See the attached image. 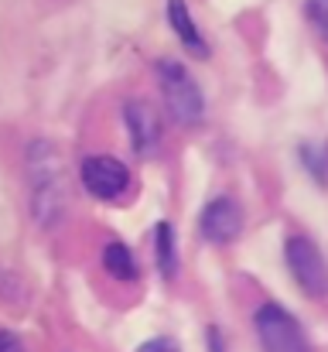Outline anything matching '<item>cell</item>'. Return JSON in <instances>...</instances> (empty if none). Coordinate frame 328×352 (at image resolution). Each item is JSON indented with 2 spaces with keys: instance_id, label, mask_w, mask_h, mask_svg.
<instances>
[{
  "instance_id": "1",
  "label": "cell",
  "mask_w": 328,
  "mask_h": 352,
  "mask_svg": "<svg viewBox=\"0 0 328 352\" xmlns=\"http://www.w3.org/2000/svg\"><path fill=\"white\" fill-rule=\"evenodd\" d=\"M24 171H28V209L41 230H58L69 212V188L62 175L58 147L45 137L24 147Z\"/></svg>"
},
{
  "instance_id": "2",
  "label": "cell",
  "mask_w": 328,
  "mask_h": 352,
  "mask_svg": "<svg viewBox=\"0 0 328 352\" xmlns=\"http://www.w3.org/2000/svg\"><path fill=\"white\" fill-rule=\"evenodd\" d=\"M151 72H154V82H157L168 117L182 130H199L206 123V93H202L199 79L188 72V65L164 55V58H154Z\"/></svg>"
},
{
  "instance_id": "3",
  "label": "cell",
  "mask_w": 328,
  "mask_h": 352,
  "mask_svg": "<svg viewBox=\"0 0 328 352\" xmlns=\"http://www.w3.org/2000/svg\"><path fill=\"white\" fill-rule=\"evenodd\" d=\"M253 336H256V346L260 352H315L301 322L294 318V311L274 298L260 301L253 308Z\"/></svg>"
},
{
  "instance_id": "4",
  "label": "cell",
  "mask_w": 328,
  "mask_h": 352,
  "mask_svg": "<svg viewBox=\"0 0 328 352\" xmlns=\"http://www.w3.org/2000/svg\"><path fill=\"white\" fill-rule=\"evenodd\" d=\"M79 182L86 195H93L103 206H120L133 195V171L116 154H89L79 161Z\"/></svg>"
},
{
  "instance_id": "5",
  "label": "cell",
  "mask_w": 328,
  "mask_h": 352,
  "mask_svg": "<svg viewBox=\"0 0 328 352\" xmlns=\"http://www.w3.org/2000/svg\"><path fill=\"white\" fill-rule=\"evenodd\" d=\"M284 267L305 298L328 301V256L311 236L291 233L284 239Z\"/></svg>"
},
{
  "instance_id": "6",
  "label": "cell",
  "mask_w": 328,
  "mask_h": 352,
  "mask_svg": "<svg viewBox=\"0 0 328 352\" xmlns=\"http://www.w3.org/2000/svg\"><path fill=\"white\" fill-rule=\"evenodd\" d=\"M120 120H123V130H127V144L137 157H154L161 151V140H164V120L157 113V107L151 100H140V96H130L123 100L120 107Z\"/></svg>"
},
{
  "instance_id": "7",
  "label": "cell",
  "mask_w": 328,
  "mask_h": 352,
  "mask_svg": "<svg viewBox=\"0 0 328 352\" xmlns=\"http://www.w3.org/2000/svg\"><path fill=\"white\" fill-rule=\"evenodd\" d=\"M246 230V209L236 195H216L202 206L199 212V236L209 243V246H229L236 243Z\"/></svg>"
},
{
  "instance_id": "8",
  "label": "cell",
  "mask_w": 328,
  "mask_h": 352,
  "mask_svg": "<svg viewBox=\"0 0 328 352\" xmlns=\"http://www.w3.org/2000/svg\"><path fill=\"white\" fill-rule=\"evenodd\" d=\"M164 14H168V24H171L175 38L182 41V48H185L192 58L209 62V58H212V48H209V38L202 34L199 21L192 17L188 0H168V3H164Z\"/></svg>"
},
{
  "instance_id": "9",
  "label": "cell",
  "mask_w": 328,
  "mask_h": 352,
  "mask_svg": "<svg viewBox=\"0 0 328 352\" xmlns=\"http://www.w3.org/2000/svg\"><path fill=\"white\" fill-rule=\"evenodd\" d=\"M100 267L116 284H137L140 280V260L123 239H107L100 246Z\"/></svg>"
},
{
  "instance_id": "10",
  "label": "cell",
  "mask_w": 328,
  "mask_h": 352,
  "mask_svg": "<svg viewBox=\"0 0 328 352\" xmlns=\"http://www.w3.org/2000/svg\"><path fill=\"white\" fill-rule=\"evenodd\" d=\"M151 246H154V267L157 274L171 284L182 274V253H178V233L168 219H157L151 230Z\"/></svg>"
},
{
  "instance_id": "11",
  "label": "cell",
  "mask_w": 328,
  "mask_h": 352,
  "mask_svg": "<svg viewBox=\"0 0 328 352\" xmlns=\"http://www.w3.org/2000/svg\"><path fill=\"white\" fill-rule=\"evenodd\" d=\"M298 161H301V168L308 171V178L318 188H328V144L325 140H305L298 147Z\"/></svg>"
},
{
  "instance_id": "12",
  "label": "cell",
  "mask_w": 328,
  "mask_h": 352,
  "mask_svg": "<svg viewBox=\"0 0 328 352\" xmlns=\"http://www.w3.org/2000/svg\"><path fill=\"white\" fill-rule=\"evenodd\" d=\"M305 21L315 31V38L328 45V0H305Z\"/></svg>"
},
{
  "instance_id": "13",
  "label": "cell",
  "mask_w": 328,
  "mask_h": 352,
  "mask_svg": "<svg viewBox=\"0 0 328 352\" xmlns=\"http://www.w3.org/2000/svg\"><path fill=\"white\" fill-rule=\"evenodd\" d=\"M206 352H229L226 336H222V329H219V325H209V329H206Z\"/></svg>"
},
{
  "instance_id": "14",
  "label": "cell",
  "mask_w": 328,
  "mask_h": 352,
  "mask_svg": "<svg viewBox=\"0 0 328 352\" xmlns=\"http://www.w3.org/2000/svg\"><path fill=\"white\" fill-rule=\"evenodd\" d=\"M137 352H182V349H178L175 339H147V342L137 346Z\"/></svg>"
},
{
  "instance_id": "15",
  "label": "cell",
  "mask_w": 328,
  "mask_h": 352,
  "mask_svg": "<svg viewBox=\"0 0 328 352\" xmlns=\"http://www.w3.org/2000/svg\"><path fill=\"white\" fill-rule=\"evenodd\" d=\"M0 352H28V349H24V342H21V336H17V332L0 329Z\"/></svg>"
}]
</instances>
